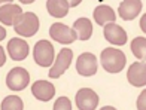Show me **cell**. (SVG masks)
Masks as SVG:
<instances>
[{
    "label": "cell",
    "instance_id": "6da1fadb",
    "mask_svg": "<svg viewBox=\"0 0 146 110\" xmlns=\"http://www.w3.org/2000/svg\"><path fill=\"white\" fill-rule=\"evenodd\" d=\"M100 63L103 69L109 73H119L125 67L127 58H125L124 52L116 48H106L100 55Z\"/></svg>",
    "mask_w": 146,
    "mask_h": 110
},
{
    "label": "cell",
    "instance_id": "7a4b0ae2",
    "mask_svg": "<svg viewBox=\"0 0 146 110\" xmlns=\"http://www.w3.org/2000/svg\"><path fill=\"white\" fill-rule=\"evenodd\" d=\"M14 30H15V33H18L19 36H24V37L35 36L39 30V18L33 12H24L15 21Z\"/></svg>",
    "mask_w": 146,
    "mask_h": 110
},
{
    "label": "cell",
    "instance_id": "3957f363",
    "mask_svg": "<svg viewBox=\"0 0 146 110\" xmlns=\"http://www.w3.org/2000/svg\"><path fill=\"white\" fill-rule=\"evenodd\" d=\"M33 58L37 66L49 67L54 61V46L48 40H39L33 49Z\"/></svg>",
    "mask_w": 146,
    "mask_h": 110
},
{
    "label": "cell",
    "instance_id": "277c9868",
    "mask_svg": "<svg viewBox=\"0 0 146 110\" xmlns=\"http://www.w3.org/2000/svg\"><path fill=\"white\" fill-rule=\"evenodd\" d=\"M30 82V74L23 67H14L6 76V85L11 91H21Z\"/></svg>",
    "mask_w": 146,
    "mask_h": 110
},
{
    "label": "cell",
    "instance_id": "5b68a950",
    "mask_svg": "<svg viewBox=\"0 0 146 110\" xmlns=\"http://www.w3.org/2000/svg\"><path fill=\"white\" fill-rule=\"evenodd\" d=\"M49 34L51 37L54 39L55 42L58 43H63V45H69V43H73L78 39V34L75 30L69 28L67 25H64L61 22H55L51 25L49 28Z\"/></svg>",
    "mask_w": 146,
    "mask_h": 110
},
{
    "label": "cell",
    "instance_id": "8992f818",
    "mask_svg": "<svg viewBox=\"0 0 146 110\" xmlns=\"http://www.w3.org/2000/svg\"><path fill=\"white\" fill-rule=\"evenodd\" d=\"M72 58H73L72 49L63 48L61 51H60V54L57 55V58H55L54 66H52L51 70H49V77H52V79H57V77L61 76L66 70L69 69L70 63H72Z\"/></svg>",
    "mask_w": 146,
    "mask_h": 110
},
{
    "label": "cell",
    "instance_id": "52a82bcc",
    "mask_svg": "<svg viewBox=\"0 0 146 110\" xmlns=\"http://www.w3.org/2000/svg\"><path fill=\"white\" fill-rule=\"evenodd\" d=\"M75 101L79 110H94L98 104V95L90 88H82L76 92Z\"/></svg>",
    "mask_w": 146,
    "mask_h": 110
},
{
    "label": "cell",
    "instance_id": "ba28073f",
    "mask_svg": "<svg viewBox=\"0 0 146 110\" xmlns=\"http://www.w3.org/2000/svg\"><path fill=\"white\" fill-rule=\"evenodd\" d=\"M104 39L112 45L121 46V45L127 43V33L116 22H109L104 25Z\"/></svg>",
    "mask_w": 146,
    "mask_h": 110
},
{
    "label": "cell",
    "instance_id": "9c48e42d",
    "mask_svg": "<svg viewBox=\"0 0 146 110\" xmlns=\"http://www.w3.org/2000/svg\"><path fill=\"white\" fill-rule=\"evenodd\" d=\"M76 70L81 76H92L97 72V58L91 52H84L76 61Z\"/></svg>",
    "mask_w": 146,
    "mask_h": 110
},
{
    "label": "cell",
    "instance_id": "30bf717a",
    "mask_svg": "<svg viewBox=\"0 0 146 110\" xmlns=\"http://www.w3.org/2000/svg\"><path fill=\"white\" fill-rule=\"evenodd\" d=\"M127 79L133 86H145L146 85V63L139 61L133 63L128 72H127Z\"/></svg>",
    "mask_w": 146,
    "mask_h": 110
},
{
    "label": "cell",
    "instance_id": "8fae6325",
    "mask_svg": "<svg viewBox=\"0 0 146 110\" xmlns=\"http://www.w3.org/2000/svg\"><path fill=\"white\" fill-rule=\"evenodd\" d=\"M8 54L14 61H23L29 55V45L19 37L11 39L8 43Z\"/></svg>",
    "mask_w": 146,
    "mask_h": 110
},
{
    "label": "cell",
    "instance_id": "7c38bea8",
    "mask_svg": "<svg viewBox=\"0 0 146 110\" xmlns=\"http://www.w3.org/2000/svg\"><path fill=\"white\" fill-rule=\"evenodd\" d=\"M142 11V0H122L118 8V14L125 21L134 19Z\"/></svg>",
    "mask_w": 146,
    "mask_h": 110
},
{
    "label": "cell",
    "instance_id": "4fadbf2b",
    "mask_svg": "<svg viewBox=\"0 0 146 110\" xmlns=\"http://www.w3.org/2000/svg\"><path fill=\"white\" fill-rule=\"evenodd\" d=\"M24 14L23 9L14 3H5L0 6V22L5 25H14L15 21Z\"/></svg>",
    "mask_w": 146,
    "mask_h": 110
},
{
    "label": "cell",
    "instance_id": "5bb4252c",
    "mask_svg": "<svg viewBox=\"0 0 146 110\" xmlns=\"http://www.w3.org/2000/svg\"><path fill=\"white\" fill-rule=\"evenodd\" d=\"M31 94L40 101H49L55 94V88L48 80H36L31 85Z\"/></svg>",
    "mask_w": 146,
    "mask_h": 110
},
{
    "label": "cell",
    "instance_id": "9a60e30c",
    "mask_svg": "<svg viewBox=\"0 0 146 110\" xmlns=\"http://www.w3.org/2000/svg\"><path fill=\"white\" fill-rule=\"evenodd\" d=\"M94 19L98 25H106L109 22H115L116 15H115V12L110 6L100 5L94 9Z\"/></svg>",
    "mask_w": 146,
    "mask_h": 110
},
{
    "label": "cell",
    "instance_id": "2e32d148",
    "mask_svg": "<svg viewBox=\"0 0 146 110\" xmlns=\"http://www.w3.org/2000/svg\"><path fill=\"white\" fill-rule=\"evenodd\" d=\"M70 5L67 0H48L46 2V9H48L49 15L54 18H63L67 15Z\"/></svg>",
    "mask_w": 146,
    "mask_h": 110
},
{
    "label": "cell",
    "instance_id": "e0dca14e",
    "mask_svg": "<svg viewBox=\"0 0 146 110\" xmlns=\"http://www.w3.org/2000/svg\"><path fill=\"white\" fill-rule=\"evenodd\" d=\"M73 30L76 31L78 39L81 40H88L92 34V24L88 18H79L73 24Z\"/></svg>",
    "mask_w": 146,
    "mask_h": 110
},
{
    "label": "cell",
    "instance_id": "ac0fdd59",
    "mask_svg": "<svg viewBox=\"0 0 146 110\" xmlns=\"http://www.w3.org/2000/svg\"><path fill=\"white\" fill-rule=\"evenodd\" d=\"M131 52L140 61H146V37H136L131 42Z\"/></svg>",
    "mask_w": 146,
    "mask_h": 110
},
{
    "label": "cell",
    "instance_id": "d6986e66",
    "mask_svg": "<svg viewBox=\"0 0 146 110\" xmlns=\"http://www.w3.org/2000/svg\"><path fill=\"white\" fill-rule=\"evenodd\" d=\"M24 104L18 95H8L2 101V110H23Z\"/></svg>",
    "mask_w": 146,
    "mask_h": 110
},
{
    "label": "cell",
    "instance_id": "ffe728a7",
    "mask_svg": "<svg viewBox=\"0 0 146 110\" xmlns=\"http://www.w3.org/2000/svg\"><path fill=\"white\" fill-rule=\"evenodd\" d=\"M52 110H72L70 100L67 97H60V98L54 103V109Z\"/></svg>",
    "mask_w": 146,
    "mask_h": 110
},
{
    "label": "cell",
    "instance_id": "44dd1931",
    "mask_svg": "<svg viewBox=\"0 0 146 110\" xmlns=\"http://www.w3.org/2000/svg\"><path fill=\"white\" fill-rule=\"evenodd\" d=\"M137 109L139 110H146V89L140 92L137 98Z\"/></svg>",
    "mask_w": 146,
    "mask_h": 110
},
{
    "label": "cell",
    "instance_id": "7402d4cb",
    "mask_svg": "<svg viewBox=\"0 0 146 110\" xmlns=\"http://www.w3.org/2000/svg\"><path fill=\"white\" fill-rule=\"evenodd\" d=\"M5 61H6V55H5V49L0 46V67L5 64Z\"/></svg>",
    "mask_w": 146,
    "mask_h": 110
},
{
    "label": "cell",
    "instance_id": "603a6c76",
    "mask_svg": "<svg viewBox=\"0 0 146 110\" xmlns=\"http://www.w3.org/2000/svg\"><path fill=\"white\" fill-rule=\"evenodd\" d=\"M140 28H142L143 33H146V14L140 18Z\"/></svg>",
    "mask_w": 146,
    "mask_h": 110
},
{
    "label": "cell",
    "instance_id": "cb8c5ba5",
    "mask_svg": "<svg viewBox=\"0 0 146 110\" xmlns=\"http://www.w3.org/2000/svg\"><path fill=\"white\" fill-rule=\"evenodd\" d=\"M6 37V31H5V28L0 25V40H3V39Z\"/></svg>",
    "mask_w": 146,
    "mask_h": 110
},
{
    "label": "cell",
    "instance_id": "d4e9b609",
    "mask_svg": "<svg viewBox=\"0 0 146 110\" xmlns=\"http://www.w3.org/2000/svg\"><path fill=\"white\" fill-rule=\"evenodd\" d=\"M67 2H69V5H70V6H78L79 3L82 2V0H67Z\"/></svg>",
    "mask_w": 146,
    "mask_h": 110
},
{
    "label": "cell",
    "instance_id": "484cf974",
    "mask_svg": "<svg viewBox=\"0 0 146 110\" xmlns=\"http://www.w3.org/2000/svg\"><path fill=\"white\" fill-rule=\"evenodd\" d=\"M100 110H116L115 107H112V106H104V107H102Z\"/></svg>",
    "mask_w": 146,
    "mask_h": 110
},
{
    "label": "cell",
    "instance_id": "4316f807",
    "mask_svg": "<svg viewBox=\"0 0 146 110\" xmlns=\"http://www.w3.org/2000/svg\"><path fill=\"white\" fill-rule=\"evenodd\" d=\"M21 3H24V5H29V3H31V2H35V0H19Z\"/></svg>",
    "mask_w": 146,
    "mask_h": 110
},
{
    "label": "cell",
    "instance_id": "83f0119b",
    "mask_svg": "<svg viewBox=\"0 0 146 110\" xmlns=\"http://www.w3.org/2000/svg\"><path fill=\"white\" fill-rule=\"evenodd\" d=\"M5 5V3H12V0H0V5Z\"/></svg>",
    "mask_w": 146,
    "mask_h": 110
}]
</instances>
